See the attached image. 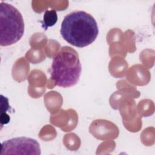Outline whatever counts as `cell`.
<instances>
[{
	"label": "cell",
	"instance_id": "4",
	"mask_svg": "<svg viewBox=\"0 0 155 155\" xmlns=\"http://www.w3.org/2000/svg\"><path fill=\"white\" fill-rule=\"evenodd\" d=\"M41 154V148L35 139L27 137L12 138L1 143V154Z\"/></svg>",
	"mask_w": 155,
	"mask_h": 155
},
{
	"label": "cell",
	"instance_id": "3",
	"mask_svg": "<svg viewBox=\"0 0 155 155\" xmlns=\"http://www.w3.org/2000/svg\"><path fill=\"white\" fill-rule=\"evenodd\" d=\"M0 45H11L22 37L24 22L21 12L12 5L0 4Z\"/></svg>",
	"mask_w": 155,
	"mask_h": 155
},
{
	"label": "cell",
	"instance_id": "2",
	"mask_svg": "<svg viewBox=\"0 0 155 155\" xmlns=\"http://www.w3.org/2000/svg\"><path fill=\"white\" fill-rule=\"evenodd\" d=\"M81 64L76 50L64 47L53 58L51 66V79L61 87H70L79 81Z\"/></svg>",
	"mask_w": 155,
	"mask_h": 155
},
{
	"label": "cell",
	"instance_id": "1",
	"mask_svg": "<svg viewBox=\"0 0 155 155\" xmlns=\"http://www.w3.org/2000/svg\"><path fill=\"white\" fill-rule=\"evenodd\" d=\"M60 33L68 43L82 48L95 41L99 28L97 22L90 14L84 11H75L64 17Z\"/></svg>",
	"mask_w": 155,
	"mask_h": 155
},
{
	"label": "cell",
	"instance_id": "5",
	"mask_svg": "<svg viewBox=\"0 0 155 155\" xmlns=\"http://www.w3.org/2000/svg\"><path fill=\"white\" fill-rule=\"evenodd\" d=\"M58 21V15L56 10H46L43 16V21L41 22L42 27L45 30L48 27L54 25Z\"/></svg>",
	"mask_w": 155,
	"mask_h": 155
}]
</instances>
